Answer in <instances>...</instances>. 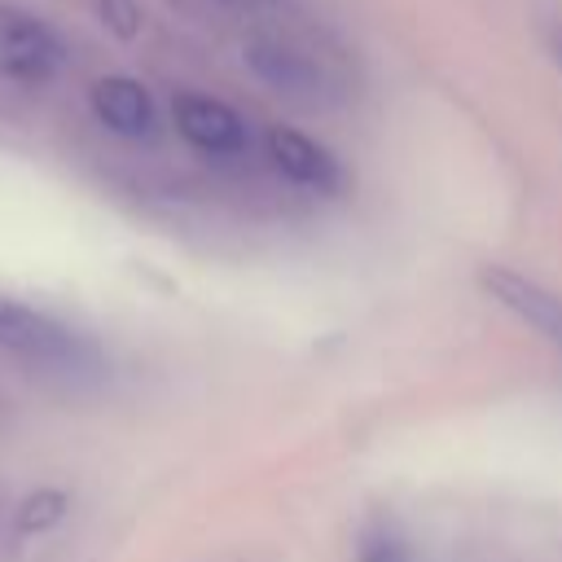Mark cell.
Instances as JSON below:
<instances>
[{"label":"cell","mask_w":562,"mask_h":562,"mask_svg":"<svg viewBox=\"0 0 562 562\" xmlns=\"http://www.w3.org/2000/svg\"><path fill=\"white\" fill-rule=\"evenodd\" d=\"M241 61L268 92L299 101V105H334L351 92L342 61L299 31L259 26L241 44Z\"/></svg>","instance_id":"6da1fadb"},{"label":"cell","mask_w":562,"mask_h":562,"mask_svg":"<svg viewBox=\"0 0 562 562\" xmlns=\"http://www.w3.org/2000/svg\"><path fill=\"white\" fill-rule=\"evenodd\" d=\"M0 351L57 378H88L101 369V351L83 329L22 299H0Z\"/></svg>","instance_id":"7a4b0ae2"},{"label":"cell","mask_w":562,"mask_h":562,"mask_svg":"<svg viewBox=\"0 0 562 562\" xmlns=\"http://www.w3.org/2000/svg\"><path fill=\"white\" fill-rule=\"evenodd\" d=\"M171 127L202 158H246L255 149V127L246 123V114L211 92H176Z\"/></svg>","instance_id":"3957f363"},{"label":"cell","mask_w":562,"mask_h":562,"mask_svg":"<svg viewBox=\"0 0 562 562\" xmlns=\"http://www.w3.org/2000/svg\"><path fill=\"white\" fill-rule=\"evenodd\" d=\"M66 66L61 35L31 9H0V75L18 83H48Z\"/></svg>","instance_id":"277c9868"},{"label":"cell","mask_w":562,"mask_h":562,"mask_svg":"<svg viewBox=\"0 0 562 562\" xmlns=\"http://www.w3.org/2000/svg\"><path fill=\"white\" fill-rule=\"evenodd\" d=\"M263 158H268V167H272L285 184H294V189H303V193H342V189H347V167H342V158H338L329 145H321L316 136L299 132V127L272 123V127L263 132Z\"/></svg>","instance_id":"5b68a950"},{"label":"cell","mask_w":562,"mask_h":562,"mask_svg":"<svg viewBox=\"0 0 562 562\" xmlns=\"http://www.w3.org/2000/svg\"><path fill=\"white\" fill-rule=\"evenodd\" d=\"M479 281L496 307H505L518 325L540 334L562 356V290H553L527 272H514V268H483Z\"/></svg>","instance_id":"8992f818"},{"label":"cell","mask_w":562,"mask_h":562,"mask_svg":"<svg viewBox=\"0 0 562 562\" xmlns=\"http://www.w3.org/2000/svg\"><path fill=\"white\" fill-rule=\"evenodd\" d=\"M88 105H92L97 123L123 140H145L158 132V101L132 75H101L88 88Z\"/></svg>","instance_id":"52a82bcc"},{"label":"cell","mask_w":562,"mask_h":562,"mask_svg":"<svg viewBox=\"0 0 562 562\" xmlns=\"http://www.w3.org/2000/svg\"><path fill=\"white\" fill-rule=\"evenodd\" d=\"M61 514H66V492L44 487V492H31V496L18 505V527H22V531H48Z\"/></svg>","instance_id":"ba28073f"},{"label":"cell","mask_w":562,"mask_h":562,"mask_svg":"<svg viewBox=\"0 0 562 562\" xmlns=\"http://www.w3.org/2000/svg\"><path fill=\"white\" fill-rule=\"evenodd\" d=\"M97 18L119 35V40H132L140 31V4L136 0H97Z\"/></svg>","instance_id":"9c48e42d"},{"label":"cell","mask_w":562,"mask_h":562,"mask_svg":"<svg viewBox=\"0 0 562 562\" xmlns=\"http://www.w3.org/2000/svg\"><path fill=\"white\" fill-rule=\"evenodd\" d=\"M211 4H220L228 13H241V18H277L290 0H211Z\"/></svg>","instance_id":"30bf717a"},{"label":"cell","mask_w":562,"mask_h":562,"mask_svg":"<svg viewBox=\"0 0 562 562\" xmlns=\"http://www.w3.org/2000/svg\"><path fill=\"white\" fill-rule=\"evenodd\" d=\"M549 48H553V57H558V61H562V26H558V31H553V35H549Z\"/></svg>","instance_id":"8fae6325"}]
</instances>
